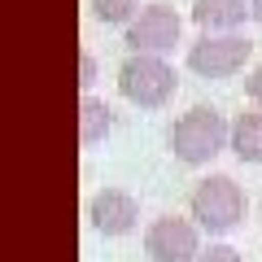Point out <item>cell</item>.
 I'll return each mask as SVG.
<instances>
[{"mask_svg":"<svg viewBox=\"0 0 262 262\" xmlns=\"http://www.w3.org/2000/svg\"><path fill=\"white\" fill-rule=\"evenodd\" d=\"M245 18H253L249 0H192V22L206 31V35L241 31Z\"/></svg>","mask_w":262,"mask_h":262,"instance_id":"cell-8","label":"cell"},{"mask_svg":"<svg viewBox=\"0 0 262 262\" xmlns=\"http://www.w3.org/2000/svg\"><path fill=\"white\" fill-rule=\"evenodd\" d=\"M196 262H245V258H241V249H232V245H210V249H201Z\"/></svg>","mask_w":262,"mask_h":262,"instance_id":"cell-12","label":"cell"},{"mask_svg":"<svg viewBox=\"0 0 262 262\" xmlns=\"http://www.w3.org/2000/svg\"><path fill=\"white\" fill-rule=\"evenodd\" d=\"M88 223L101 236H127L131 227L140 223V206H136V196L122 192V188H101V192L88 201Z\"/></svg>","mask_w":262,"mask_h":262,"instance_id":"cell-7","label":"cell"},{"mask_svg":"<svg viewBox=\"0 0 262 262\" xmlns=\"http://www.w3.org/2000/svg\"><path fill=\"white\" fill-rule=\"evenodd\" d=\"M249 9H253V22L262 27V0H249Z\"/></svg>","mask_w":262,"mask_h":262,"instance_id":"cell-15","label":"cell"},{"mask_svg":"<svg viewBox=\"0 0 262 262\" xmlns=\"http://www.w3.org/2000/svg\"><path fill=\"white\" fill-rule=\"evenodd\" d=\"M192 219L201 223V232L210 236H227L236 223L245 219V188L232 175H206L192 188V201H188Z\"/></svg>","mask_w":262,"mask_h":262,"instance_id":"cell-3","label":"cell"},{"mask_svg":"<svg viewBox=\"0 0 262 262\" xmlns=\"http://www.w3.org/2000/svg\"><path fill=\"white\" fill-rule=\"evenodd\" d=\"M253 44L236 31H223V35H201L192 48H188V70L201 79H232L236 70H245Z\"/></svg>","mask_w":262,"mask_h":262,"instance_id":"cell-4","label":"cell"},{"mask_svg":"<svg viewBox=\"0 0 262 262\" xmlns=\"http://www.w3.org/2000/svg\"><path fill=\"white\" fill-rule=\"evenodd\" d=\"M179 35H184V18L170 5H144L136 13V22L127 27V48L131 53H162L166 57L179 44Z\"/></svg>","mask_w":262,"mask_h":262,"instance_id":"cell-6","label":"cell"},{"mask_svg":"<svg viewBox=\"0 0 262 262\" xmlns=\"http://www.w3.org/2000/svg\"><path fill=\"white\" fill-rule=\"evenodd\" d=\"M88 9H92V18L105 22V27H131L136 13H140V0H92Z\"/></svg>","mask_w":262,"mask_h":262,"instance_id":"cell-11","label":"cell"},{"mask_svg":"<svg viewBox=\"0 0 262 262\" xmlns=\"http://www.w3.org/2000/svg\"><path fill=\"white\" fill-rule=\"evenodd\" d=\"M114 118H110V105L101 101V96L83 92V101H79V144L83 149H92V144H101L105 136H110Z\"/></svg>","mask_w":262,"mask_h":262,"instance_id":"cell-10","label":"cell"},{"mask_svg":"<svg viewBox=\"0 0 262 262\" xmlns=\"http://www.w3.org/2000/svg\"><path fill=\"white\" fill-rule=\"evenodd\" d=\"M144 253L153 262H196L201 258V223L184 214H162L144 232Z\"/></svg>","mask_w":262,"mask_h":262,"instance_id":"cell-5","label":"cell"},{"mask_svg":"<svg viewBox=\"0 0 262 262\" xmlns=\"http://www.w3.org/2000/svg\"><path fill=\"white\" fill-rule=\"evenodd\" d=\"M175 88H179L175 66L162 53H131L118 66V92L140 110H162L175 96Z\"/></svg>","mask_w":262,"mask_h":262,"instance_id":"cell-2","label":"cell"},{"mask_svg":"<svg viewBox=\"0 0 262 262\" xmlns=\"http://www.w3.org/2000/svg\"><path fill=\"white\" fill-rule=\"evenodd\" d=\"M245 92H249V101L262 110V66H253V70H249V79H245Z\"/></svg>","mask_w":262,"mask_h":262,"instance_id":"cell-14","label":"cell"},{"mask_svg":"<svg viewBox=\"0 0 262 262\" xmlns=\"http://www.w3.org/2000/svg\"><path fill=\"white\" fill-rule=\"evenodd\" d=\"M232 153L241 162L262 166V110H249V114L232 118Z\"/></svg>","mask_w":262,"mask_h":262,"instance_id":"cell-9","label":"cell"},{"mask_svg":"<svg viewBox=\"0 0 262 262\" xmlns=\"http://www.w3.org/2000/svg\"><path fill=\"white\" fill-rule=\"evenodd\" d=\"M166 144L179 162L188 166H206L210 158H219L223 149H232V122L214 110V105H192L188 114H179L166 131Z\"/></svg>","mask_w":262,"mask_h":262,"instance_id":"cell-1","label":"cell"},{"mask_svg":"<svg viewBox=\"0 0 262 262\" xmlns=\"http://www.w3.org/2000/svg\"><path fill=\"white\" fill-rule=\"evenodd\" d=\"M92 83H96V57L92 53H79V88L92 92Z\"/></svg>","mask_w":262,"mask_h":262,"instance_id":"cell-13","label":"cell"}]
</instances>
